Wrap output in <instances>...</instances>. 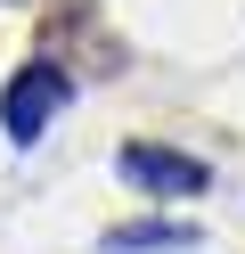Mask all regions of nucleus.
Returning <instances> with one entry per match:
<instances>
[{"label": "nucleus", "mask_w": 245, "mask_h": 254, "mask_svg": "<svg viewBox=\"0 0 245 254\" xmlns=\"http://www.w3.org/2000/svg\"><path fill=\"white\" fill-rule=\"evenodd\" d=\"M196 230L188 221H123V230H106V254H188Z\"/></svg>", "instance_id": "7ed1b4c3"}, {"label": "nucleus", "mask_w": 245, "mask_h": 254, "mask_svg": "<svg viewBox=\"0 0 245 254\" xmlns=\"http://www.w3.org/2000/svg\"><path fill=\"white\" fill-rule=\"evenodd\" d=\"M114 172H123L139 197H204V189H212L204 156L163 148V139H123V148H114Z\"/></svg>", "instance_id": "f257e3e1"}, {"label": "nucleus", "mask_w": 245, "mask_h": 254, "mask_svg": "<svg viewBox=\"0 0 245 254\" xmlns=\"http://www.w3.org/2000/svg\"><path fill=\"white\" fill-rule=\"evenodd\" d=\"M74 99V82H65L57 58H33L25 74H16L8 90H0V131H8V148H33V139L49 131V115Z\"/></svg>", "instance_id": "f03ea898"}]
</instances>
